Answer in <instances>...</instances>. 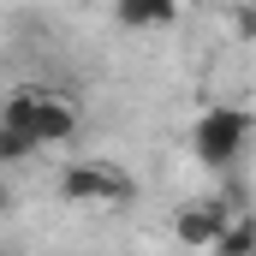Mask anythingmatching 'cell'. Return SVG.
Masks as SVG:
<instances>
[{
	"label": "cell",
	"instance_id": "6da1fadb",
	"mask_svg": "<svg viewBox=\"0 0 256 256\" xmlns=\"http://www.w3.org/2000/svg\"><path fill=\"white\" fill-rule=\"evenodd\" d=\"M0 126L24 131L36 149L42 143H72L78 137V108L54 96V90H42V84H18L6 102H0Z\"/></svg>",
	"mask_w": 256,
	"mask_h": 256
},
{
	"label": "cell",
	"instance_id": "7a4b0ae2",
	"mask_svg": "<svg viewBox=\"0 0 256 256\" xmlns=\"http://www.w3.org/2000/svg\"><path fill=\"white\" fill-rule=\"evenodd\" d=\"M244 137H250V114L244 108H208L191 131L196 161H208V167H232L244 155Z\"/></svg>",
	"mask_w": 256,
	"mask_h": 256
},
{
	"label": "cell",
	"instance_id": "3957f363",
	"mask_svg": "<svg viewBox=\"0 0 256 256\" xmlns=\"http://www.w3.org/2000/svg\"><path fill=\"white\" fill-rule=\"evenodd\" d=\"M60 191L72 202H131L137 185H131V173L108 167V161H78V167L60 173Z\"/></svg>",
	"mask_w": 256,
	"mask_h": 256
},
{
	"label": "cell",
	"instance_id": "277c9868",
	"mask_svg": "<svg viewBox=\"0 0 256 256\" xmlns=\"http://www.w3.org/2000/svg\"><path fill=\"white\" fill-rule=\"evenodd\" d=\"M226 202H191V208H179V220H173V232H179V244H191V250H214V238L226 232Z\"/></svg>",
	"mask_w": 256,
	"mask_h": 256
},
{
	"label": "cell",
	"instance_id": "5b68a950",
	"mask_svg": "<svg viewBox=\"0 0 256 256\" xmlns=\"http://www.w3.org/2000/svg\"><path fill=\"white\" fill-rule=\"evenodd\" d=\"M173 18H179L173 0H126V6H120V24H131V30H161V24H173Z\"/></svg>",
	"mask_w": 256,
	"mask_h": 256
},
{
	"label": "cell",
	"instance_id": "8992f818",
	"mask_svg": "<svg viewBox=\"0 0 256 256\" xmlns=\"http://www.w3.org/2000/svg\"><path fill=\"white\" fill-rule=\"evenodd\" d=\"M214 250H220V256H250L256 250V220H250V214H232L226 232L214 238Z\"/></svg>",
	"mask_w": 256,
	"mask_h": 256
},
{
	"label": "cell",
	"instance_id": "52a82bcc",
	"mask_svg": "<svg viewBox=\"0 0 256 256\" xmlns=\"http://www.w3.org/2000/svg\"><path fill=\"white\" fill-rule=\"evenodd\" d=\"M30 155H36V143H30L24 131L0 126V161H30Z\"/></svg>",
	"mask_w": 256,
	"mask_h": 256
},
{
	"label": "cell",
	"instance_id": "ba28073f",
	"mask_svg": "<svg viewBox=\"0 0 256 256\" xmlns=\"http://www.w3.org/2000/svg\"><path fill=\"white\" fill-rule=\"evenodd\" d=\"M6 202H12V196H6V185H0V208H6Z\"/></svg>",
	"mask_w": 256,
	"mask_h": 256
},
{
	"label": "cell",
	"instance_id": "9c48e42d",
	"mask_svg": "<svg viewBox=\"0 0 256 256\" xmlns=\"http://www.w3.org/2000/svg\"><path fill=\"white\" fill-rule=\"evenodd\" d=\"M0 256H6V250H0Z\"/></svg>",
	"mask_w": 256,
	"mask_h": 256
}]
</instances>
